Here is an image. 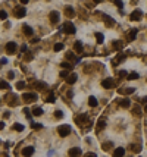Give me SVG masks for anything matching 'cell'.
<instances>
[{
  "mask_svg": "<svg viewBox=\"0 0 147 157\" xmlns=\"http://www.w3.org/2000/svg\"><path fill=\"white\" fill-rule=\"evenodd\" d=\"M62 31H63L65 34H75V32H76V28H75V25H74V23L66 22L63 27H62Z\"/></svg>",
  "mask_w": 147,
  "mask_h": 157,
  "instance_id": "obj_1",
  "label": "cell"
},
{
  "mask_svg": "<svg viewBox=\"0 0 147 157\" xmlns=\"http://www.w3.org/2000/svg\"><path fill=\"white\" fill-rule=\"evenodd\" d=\"M58 132L60 137H68L71 134V126L69 125H60L58 128Z\"/></svg>",
  "mask_w": 147,
  "mask_h": 157,
  "instance_id": "obj_2",
  "label": "cell"
},
{
  "mask_svg": "<svg viewBox=\"0 0 147 157\" xmlns=\"http://www.w3.org/2000/svg\"><path fill=\"white\" fill-rule=\"evenodd\" d=\"M22 100L25 103H31V101H35L37 100V94L35 93H24Z\"/></svg>",
  "mask_w": 147,
  "mask_h": 157,
  "instance_id": "obj_3",
  "label": "cell"
},
{
  "mask_svg": "<svg viewBox=\"0 0 147 157\" xmlns=\"http://www.w3.org/2000/svg\"><path fill=\"white\" fill-rule=\"evenodd\" d=\"M141 18H143V12L140 9H135L131 15H129V19L131 21H141Z\"/></svg>",
  "mask_w": 147,
  "mask_h": 157,
  "instance_id": "obj_4",
  "label": "cell"
},
{
  "mask_svg": "<svg viewBox=\"0 0 147 157\" xmlns=\"http://www.w3.org/2000/svg\"><path fill=\"white\" fill-rule=\"evenodd\" d=\"M13 13H15V16H16V18H19V19H21V18L25 16L27 10L24 9L22 6H18V7H15V9H13Z\"/></svg>",
  "mask_w": 147,
  "mask_h": 157,
  "instance_id": "obj_5",
  "label": "cell"
},
{
  "mask_svg": "<svg viewBox=\"0 0 147 157\" xmlns=\"http://www.w3.org/2000/svg\"><path fill=\"white\" fill-rule=\"evenodd\" d=\"M68 154H69V157H80L82 154V150L78 148V147H74V148H71L68 151Z\"/></svg>",
  "mask_w": 147,
  "mask_h": 157,
  "instance_id": "obj_6",
  "label": "cell"
},
{
  "mask_svg": "<svg viewBox=\"0 0 147 157\" xmlns=\"http://www.w3.org/2000/svg\"><path fill=\"white\" fill-rule=\"evenodd\" d=\"M16 52V43H13V41H10V43H7L6 44V53L7 54H12V53Z\"/></svg>",
  "mask_w": 147,
  "mask_h": 157,
  "instance_id": "obj_7",
  "label": "cell"
},
{
  "mask_svg": "<svg viewBox=\"0 0 147 157\" xmlns=\"http://www.w3.org/2000/svg\"><path fill=\"white\" fill-rule=\"evenodd\" d=\"M32 154H34V147H31V146L24 147V150H22V156H25V157H31Z\"/></svg>",
  "mask_w": 147,
  "mask_h": 157,
  "instance_id": "obj_8",
  "label": "cell"
},
{
  "mask_svg": "<svg viewBox=\"0 0 147 157\" xmlns=\"http://www.w3.org/2000/svg\"><path fill=\"white\" fill-rule=\"evenodd\" d=\"M101 85L105 88H113L115 87V79H112V78H106L105 81L101 82Z\"/></svg>",
  "mask_w": 147,
  "mask_h": 157,
  "instance_id": "obj_9",
  "label": "cell"
},
{
  "mask_svg": "<svg viewBox=\"0 0 147 157\" xmlns=\"http://www.w3.org/2000/svg\"><path fill=\"white\" fill-rule=\"evenodd\" d=\"M50 22L52 23H58L59 22V12H56V10H53V12H50Z\"/></svg>",
  "mask_w": 147,
  "mask_h": 157,
  "instance_id": "obj_10",
  "label": "cell"
},
{
  "mask_svg": "<svg viewBox=\"0 0 147 157\" xmlns=\"http://www.w3.org/2000/svg\"><path fill=\"white\" fill-rule=\"evenodd\" d=\"M137 37V29H129L128 34H127V40L128 41H134Z\"/></svg>",
  "mask_w": 147,
  "mask_h": 157,
  "instance_id": "obj_11",
  "label": "cell"
},
{
  "mask_svg": "<svg viewBox=\"0 0 147 157\" xmlns=\"http://www.w3.org/2000/svg\"><path fill=\"white\" fill-rule=\"evenodd\" d=\"M123 156H125V150H123L122 147L115 148V151H113V157H123Z\"/></svg>",
  "mask_w": 147,
  "mask_h": 157,
  "instance_id": "obj_12",
  "label": "cell"
},
{
  "mask_svg": "<svg viewBox=\"0 0 147 157\" xmlns=\"http://www.w3.org/2000/svg\"><path fill=\"white\" fill-rule=\"evenodd\" d=\"M87 119H88V116L85 115V113H84V115H80V116L76 117V119H75V122L78 123V125H82V123H85V122H87Z\"/></svg>",
  "mask_w": 147,
  "mask_h": 157,
  "instance_id": "obj_13",
  "label": "cell"
},
{
  "mask_svg": "<svg viewBox=\"0 0 147 157\" xmlns=\"http://www.w3.org/2000/svg\"><path fill=\"white\" fill-rule=\"evenodd\" d=\"M134 91H135V88L129 87V88H121L118 93H119V94H127V95H129V94H132Z\"/></svg>",
  "mask_w": 147,
  "mask_h": 157,
  "instance_id": "obj_14",
  "label": "cell"
},
{
  "mask_svg": "<svg viewBox=\"0 0 147 157\" xmlns=\"http://www.w3.org/2000/svg\"><path fill=\"white\" fill-rule=\"evenodd\" d=\"M118 103H119V106L123 107V109H129V106H131L129 99H123V100H121V101H118Z\"/></svg>",
  "mask_w": 147,
  "mask_h": 157,
  "instance_id": "obj_15",
  "label": "cell"
},
{
  "mask_svg": "<svg viewBox=\"0 0 147 157\" xmlns=\"http://www.w3.org/2000/svg\"><path fill=\"white\" fill-rule=\"evenodd\" d=\"M65 13H66V16H68V18L75 16V10H74L71 6H66V7H65Z\"/></svg>",
  "mask_w": 147,
  "mask_h": 157,
  "instance_id": "obj_16",
  "label": "cell"
},
{
  "mask_svg": "<svg viewBox=\"0 0 147 157\" xmlns=\"http://www.w3.org/2000/svg\"><path fill=\"white\" fill-rule=\"evenodd\" d=\"M76 79H78V75H76V74H71V75L66 78V82H68V84H75Z\"/></svg>",
  "mask_w": 147,
  "mask_h": 157,
  "instance_id": "obj_17",
  "label": "cell"
},
{
  "mask_svg": "<svg viewBox=\"0 0 147 157\" xmlns=\"http://www.w3.org/2000/svg\"><path fill=\"white\" fill-rule=\"evenodd\" d=\"M105 126H106V120L105 119H99V122H97V132H100V131H103L105 129Z\"/></svg>",
  "mask_w": 147,
  "mask_h": 157,
  "instance_id": "obj_18",
  "label": "cell"
},
{
  "mask_svg": "<svg viewBox=\"0 0 147 157\" xmlns=\"http://www.w3.org/2000/svg\"><path fill=\"white\" fill-rule=\"evenodd\" d=\"M74 49H75L76 53H82V43L81 41H75V44H74Z\"/></svg>",
  "mask_w": 147,
  "mask_h": 157,
  "instance_id": "obj_19",
  "label": "cell"
},
{
  "mask_svg": "<svg viewBox=\"0 0 147 157\" xmlns=\"http://www.w3.org/2000/svg\"><path fill=\"white\" fill-rule=\"evenodd\" d=\"M32 32H34V31H32V28H31V27H28V25H24V34H25V35L31 37V35H32Z\"/></svg>",
  "mask_w": 147,
  "mask_h": 157,
  "instance_id": "obj_20",
  "label": "cell"
},
{
  "mask_svg": "<svg viewBox=\"0 0 147 157\" xmlns=\"http://www.w3.org/2000/svg\"><path fill=\"white\" fill-rule=\"evenodd\" d=\"M113 49H116V50H122V49H123V43H122V41H113Z\"/></svg>",
  "mask_w": 147,
  "mask_h": 157,
  "instance_id": "obj_21",
  "label": "cell"
},
{
  "mask_svg": "<svg viewBox=\"0 0 147 157\" xmlns=\"http://www.w3.org/2000/svg\"><path fill=\"white\" fill-rule=\"evenodd\" d=\"M88 104L91 106V107H96V106L99 104V103H97V99H96V97H93V95H91V97L88 99Z\"/></svg>",
  "mask_w": 147,
  "mask_h": 157,
  "instance_id": "obj_22",
  "label": "cell"
},
{
  "mask_svg": "<svg viewBox=\"0 0 147 157\" xmlns=\"http://www.w3.org/2000/svg\"><path fill=\"white\" fill-rule=\"evenodd\" d=\"M0 88H2V90H10V85H9L6 81L0 79Z\"/></svg>",
  "mask_w": 147,
  "mask_h": 157,
  "instance_id": "obj_23",
  "label": "cell"
},
{
  "mask_svg": "<svg viewBox=\"0 0 147 157\" xmlns=\"http://www.w3.org/2000/svg\"><path fill=\"white\" fill-rule=\"evenodd\" d=\"M32 115H34V116H41V115H43V109L34 107V109H32Z\"/></svg>",
  "mask_w": 147,
  "mask_h": 157,
  "instance_id": "obj_24",
  "label": "cell"
},
{
  "mask_svg": "<svg viewBox=\"0 0 147 157\" xmlns=\"http://www.w3.org/2000/svg\"><path fill=\"white\" fill-rule=\"evenodd\" d=\"M105 23L107 25V27H112L115 22H113V19H112L110 16H107V15H106V16H105Z\"/></svg>",
  "mask_w": 147,
  "mask_h": 157,
  "instance_id": "obj_25",
  "label": "cell"
},
{
  "mask_svg": "<svg viewBox=\"0 0 147 157\" xmlns=\"http://www.w3.org/2000/svg\"><path fill=\"white\" fill-rule=\"evenodd\" d=\"M127 78H128L129 81H135V79H138V74H137V72H132V74H128V76H127Z\"/></svg>",
  "mask_w": 147,
  "mask_h": 157,
  "instance_id": "obj_26",
  "label": "cell"
},
{
  "mask_svg": "<svg viewBox=\"0 0 147 157\" xmlns=\"http://www.w3.org/2000/svg\"><path fill=\"white\" fill-rule=\"evenodd\" d=\"M12 128L15 129L16 132H22V131H24V125H21V123H15V125H13Z\"/></svg>",
  "mask_w": 147,
  "mask_h": 157,
  "instance_id": "obj_27",
  "label": "cell"
},
{
  "mask_svg": "<svg viewBox=\"0 0 147 157\" xmlns=\"http://www.w3.org/2000/svg\"><path fill=\"white\" fill-rule=\"evenodd\" d=\"M54 100H56V97H54V94H53V93H50L49 95H47L46 103H54Z\"/></svg>",
  "mask_w": 147,
  "mask_h": 157,
  "instance_id": "obj_28",
  "label": "cell"
},
{
  "mask_svg": "<svg viewBox=\"0 0 147 157\" xmlns=\"http://www.w3.org/2000/svg\"><path fill=\"white\" fill-rule=\"evenodd\" d=\"M129 148H131V150H132L134 153H138V151L141 150V146H137V144H131V146H129Z\"/></svg>",
  "mask_w": 147,
  "mask_h": 157,
  "instance_id": "obj_29",
  "label": "cell"
},
{
  "mask_svg": "<svg viewBox=\"0 0 147 157\" xmlns=\"http://www.w3.org/2000/svg\"><path fill=\"white\" fill-rule=\"evenodd\" d=\"M53 50H54V52H60V50H63V44H62V43H58V44H54Z\"/></svg>",
  "mask_w": 147,
  "mask_h": 157,
  "instance_id": "obj_30",
  "label": "cell"
},
{
  "mask_svg": "<svg viewBox=\"0 0 147 157\" xmlns=\"http://www.w3.org/2000/svg\"><path fill=\"white\" fill-rule=\"evenodd\" d=\"M96 38H97V44H101V43H103V34L96 32Z\"/></svg>",
  "mask_w": 147,
  "mask_h": 157,
  "instance_id": "obj_31",
  "label": "cell"
},
{
  "mask_svg": "<svg viewBox=\"0 0 147 157\" xmlns=\"http://www.w3.org/2000/svg\"><path fill=\"white\" fill-rule=\"evenodd\" d=\"M132 113H134L135 116H140V115H141V109L137 106V107H134V109H132Z\"/></svg>",
  "mask_w": 147,
  "mask_h": 157,
  "instance_id": "obj_32",
  "label": "cell"
},
{
  "mask_svg": "<svg viewBox=\"0 0 147 157\" xmlns=\"http://www.w3.org/2000/svg\"><path fill=\"white\" fill-rule=\"evenodd\" d=\"M66 59H69V60H75V54L72 52H68L66 53Z\"/></svg>",
  "mask_w": 147,
  "mask_h": 157,
  "instance_id": "obj_33",
  "label": "cell"
},
{
  "mask_svg": "<svg viewBox=\"0 0 147 157\" xmlns=\"http://www.w3.org/2000/svg\"><path fill=\"white\" fill-rule=\"evenodd\" d=\"M119 57H116V60L115 62H118V63H121V62H123L125 60V54H118Z\"/></svg>",
  "mask_w": 147,
  "mask_h": 157,
  "instance_id": "obj_34",
  "label": "cell"
},
{
  "mask_svg": "<svg viewBox=\"0 0 147 157\" xmlns=\"http://www.w3.org/2000/svg\"><path fill=\"white\" fill-rule=\"evenodd\" d=\"M54 116L58 117V119H62V117H63V112H60V110H56V112H54Z\"/></svg>",
  "mask_w": 147,
  "mask_h": 157,
  "instance_id": "obj_35",
  "label": "cell"
},
{
  "mask_svg": "<svg viewBox=\"0 0 147 157\" xmlns=\"http://www.w3.org/2000/svg\"><path fill=\"white\" fill-rule=\"evenodd\" d=\"M60 66H62V68H65L66 70H69V69H71V65L68 63V62H62V63H60Z\"/></svg>",
  "mask_w": 147,
  "mask_h": 157,
  "instance_id": "obj_36",
  "label": "cell"
},
{
  "mask_svg": "<svg viewBox=\"0 0 147 157\" xmlns=\"http://www.w3.org/2000/svg\"><path fill=\"white\" fill-rule=\"evenodd\" d=\"M16 88H18V90H22V88H25V82H22V81L16 82Z\"/></svg>",
  "mask_w": 147,
  "mask_h": 157,
  "instance_id": "obj_37",
  "label": "cell"
},
{
  "mask_svg": "<svg viewBox=\"0 0 147 157\" xmlns=\"http://www.w3.org/2000/svg\"><path fill=\"white\" fill-rule=\"evenodd\" d=\"M59 76H60V78H68L69 74H68V70H62V72L59 74Z\"/></svg>",
  "mask_w": 147,
  "mask_h": 157,
  "instance_id": "obj_38",
  "label": "cell"
},
{
  "mask_svg": "<svg viewBox=\"0 0 147 157\" xmlns=\"http://www.w3.org/2000/svg\"><path fill=\"white\" fill-rule=\"evenodd\" d=\"M34 87H37L38 90H43V88H46V84H43V82H37Z\"/></svg>",
  "mask_w": 147,
  "mask_h": 157,
  "instance_id": "obj_39",
  "label": "cell"
},
{
  "mask_svg": "<svg viewBox=\"0 0 147 157\" xmlns=\"http://www.w3.org/2000/svg\"><path fill=\"white\" fill-rule=\"evenodd\" d=\"M7 18V12L6 10H0V19H6Z\"/></svg>",
  "mask_w": 147,
  "mask_h": 157,
  "instance_id": "obj_40",
  "label": "cell"
},
{
  "mask_svg": "<svg viewBox=\"0 0 147 157\" xmlns=\"http://www.w3.org/2000/svg\"><path fill=\"white\" fill-rule=\"evenodd\" d=\"M32 128L34 129H41L43 128V125H41V123H32Z\"/></svg>",
  "mask_w": 147,
  "mask_h": 157,
  "instance_id": "obj_41",
  "label": "cell"
},
{
  "mask_svg": "<svg viewBox=\"0 0 147 157\" xmlns=\"http://www.w3.org/2000/svg\"><path fill=\"white\" fill-rule=\"evenodd\" d=\"M24 113L27 115V117H28V119H31V115H29V109H27V107H25V109H24Z\"/></svg>",
  "mask_w": 147,
  "mask_h": 157,
  "instance_id": "obj_42",
  "label": "cell"
},
{
  "mask_svg": "<svg viewBox=\"0 0 147 157\" xmlns=\"http://www.w3.org/2000/svg\"><path fill=\"white\" fill-rule=\"evenodd\" d=\"M119 76H121V78H123V76H128V74H127L125 70H121V72H119Z\"/></svg>",
  "mask_w": 147,
  "mask_h": 157,
  "instance_id": "obj_43",
  "label": "cell"
},
{
  "mask_svg": "<svg viewBox=\"0 0 147 157\" xmlns=\"http://www.w3.org/2000/svg\"><path fill=\"white\" fill-rule=\"evenodd\" d=\"M84 157H97V156H96V153H87Z\"/></svg>",
  "mask_w": 147,
  "mask_h": 157,
  "instance_id": "obj_44",
  "label": "cell"
},
{
  "mask_svg": "<svg viewBox=\"0 0 147 157\" xmlns=\"http://www.w3.org/2000/svg\"><path fill=\"white\" fill-rule=\"evenodd\" d=\"M25 60H32V54H31V53H28V54L25 56Z\"/></svg>",
  "mask_w": 147,
  "mask_h": 157,
  "instance_id": "obj_45",
  "label": "cell"
},
{
  "mask_svg": "<svg viewBox=\"0 0 147 157\" xmlns=\"http://www.w3.org/2000/svg\"><path fill=\"white\" fill-rule=\"evenodd\" d=\"M141 104H147V97H143V99H141Z\"/></svg>",
  "mask_w": 147,
  "mask_h": 157,
  "instance_id": "obj_46",
  "label": "cell"
},
{
  "mask_svg": "<svg viewBox=\"0 0 147 157\" xmlns=\"http://www.w3.org/2000/svg\"><path fill=\"white\" fill-rule=\"evenodd\" d=\"M13 76H15V74H13V72H9V74H7V78H10V79L13 78Z\"/></svg>",
  "mask_w": 147,
  "mask_h": 157,
  "instance_id": "obj_47",
  "label": "cell"
},
{
  "mask_svg": "<svg viewBox=\"0 0 147 157\" xmlns=\"http://www.w3.org/2000/svg\"><path fill=\"white\" fill-rule=\"evenodd\" d=\"M116 5H118V6H119V7H121V9H122V6H123V3H122V2H116Z\"/></svg>",
  "mask_w": 147,
  "mask_h": 157,
  "instance_id": "obj_48",
  "label": "cell"
},
{
  "mask_svg": "<svg viewBox=\"0 0 147 157\" xmlns=\"http://www.w3.org/2000/svg\"><path fill=\"white\" fill-rule=\"evenodd\" d=\"M21 50H22V53H24V52H25V50H27V46H25V44H24V46L21 47Z\"/></svg>",
  "mask_w": 147,
  "mask_h": 157,
  "instance_id": "obj_49",
  "label": "cell"
},
{
  "mask_svg": "<svg viewBox=\"0 0 147 157\" xmlns=\"http://www.w3.org/2000/svg\"><path fill=\"white\" fill-rule=\"evenodd\" d=\"M3 126H5V123H3V122H0V129H3Z\"/></svg>",
  "mask_w": 147,
  "mask_h": 157,
  "instance_id": "obj_50",
  "label": "cell"
},
{
  "mask_svg": "<svg viewBox=\"0 0 147 157\" xmlns=\"http://www.w3.org/2000/svg\"><path fill=\"white\" fill-rule=\"evenodd\" d=\"M144 112H146V113H147V106H146V109H144Z\"/></svg>",
  "mask_w": 147,
  "mask_h": 157,
  "instance_id": "obj_51",
  "label": "cell"
}]
</instances>
